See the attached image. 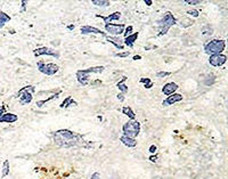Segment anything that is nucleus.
<instances>
[{
  "mask_svg": "<svg viewBox=\"0 0 228 179\" xmlns=\"http://www.w3.org/2000/svg\"><path fill=\"white\" fill-rule=\"evenodd\" d=\"M176 23H177V21H176V18H175V16L172 15V13L167 12L164 14L163 17L157 22V25H159V28H157V30H159V36H164V34H167L168 31L170 30V28L173 26Z\"/></svg>",
  "mask_w": 228,
  "mask_h": 179,
  "instance_id": "obj_2",
  "label": "nucleus"
},
{
  "mask_svg": "<svg viewBox=\"0 0 228 179\" xmlns=\"http://www.w3.org/2000/svg\"><path fill=\"white\" fill-rule=\"evenodd\" d=\"M91 179H100V173L99 172H95V173L91 176Z\"/></svg>",
  "mask_w": 228,
  "mask_h": 179,
  "instance_id": "obj_34",
  "label": "nucleus"
},
{
  "mask_svg": "<svg viewBox=\"0 0 228 179\" xmlns=\"http://www.w3.org/2000/svg\"><path fill=\"white\" fill-rule=\"evenodd\" d=\"M202 33H203V34H211L212 29L210 28V26H205V28H203V30H202Z\"/></svg>",
  "mask_w": 228,
  "mask_h": 179,
  "instance_id": "obj_31",
  "label": "nucleus"
},
{
  "mask_svg": "<svg viewBox=\"0 0 228 179\" xmlns=\"http://www.w3.org/2000/svg\"><path fill=\"white\" fill-rule=\"evenodd\" d=\"M216 81V78H214V76L213 74H209V76H208V79L205 80V84L207 86H211L213 82Z\"/></svg>",
  "mask_w": 228,
  "mask_h": 179,
  "instance_id": "obj_27",
  "label": "nucleus"
},
{
  "mask_svg": "<svg viewBox=\"0 0 228 179\" xmlns=\"http://www.w3.org/2000/svg\"><path fill=\"white\" fill-rule=\"evenodd\" d=\"M96 17H99V18H103L105 21V23H111L112 21H116L119 20L121 17V13L120 12H115V13H112L111 15L108 16H100V15H96Z\"/></svg>",
  "mask_w": 228,
  "mask_h": 179,
  "instance_id": "obj_15",
  "label": "nucleus"
},
{
  "mask_svg": "<svg viewBox=\"0 0 228 179\" xmlns=\"http://www.w3.org/2000/svg\"><path fill=\"white\" fill-rule=\"evenodd\" d=\"M80 31L82 34H89V33H94V34H100L106 38V33L103 32L102 30L97 28H94V26H90V25H84V26H81Z\"/></svg>",
  "mask_w": 228,
  "mask_h": 179,
  "instance_id": "obj_12",
  "label": "nucleus"
},
{
  "mask_svg": "<svg viewBox=\"0 0 228 179\" xmlns=\"http://www.w3.org/2000/svg\"><path fill=\"white\" fill-rule=\"evenodd\" d=\"M58 95H60V92H58V94H56V95H54V96H50V97H48V98H46V99H44V100H39V102H37V105H38L39 107H41V106H44V105L47 103V102L54 99V98H56Z\"/></svg>",
  "mask_w": 228,
  "mask_h": 179,
  "instance_id": "obj_26",
  "label": "nucleus"
},
{
  "mask_svg": "<svg viewBox=\"0 0 228 179\" xmlns=\"http://www.w3.org/2000/svg\"><path fill=\"white\" fill-rule=\"evenodd\" d=\"M185 4H188V5H199L201 4L200 0H184Z\"/></svg>",
  "mask_w": 228,
  "mask_h": 179,
  "instance_id": "obj_30",
  "label": "nucleus"
},
{
  "mask_svg": "<svg viewBox=\"0 0 228 179\" xmlns=\"http://www.w3.org/2000/svg\"><path fill=\"white\" fill-rule=\"evenodd\" d=\"M33 54H34V56H36V57H38V56H41V55L54 56V57H56V58H58V57H60V53H58V50H55V49H52V48H48V47L37 48V49H34V50H33Z\"/></svg>",
  "mask_w": 228,
  "mask_h": 179,
  "instance_id": "obj_9",
  "label": "nucleus"
},
{
  "mask_svg": "<svg viewBox=\"0 0 228 179\" xmlns=\"http://www.w3.org/2000/svg\"><path fill=\"white\" fill-rule=\"evenodd\" d=\"M105 30H106V32H108L110 34H112V37L120 36V34H122L124 32L126 26H124V24L106 23L105 24Z\"/></svg>",
  "mask_w": 228,
  "mask_h": 179,
  "instance_id": "obj_8",
  "label": "nucleus"
},
{
  "mask_svg": "<svg viewBox=\"0 0 228 179\" xmlns=\"http://www.w3.org/2000/svg\"><path fill=\"white\" fill-rule=\"evenodd\" d=\"M68 30H71V31H72L73 29H74V25H68Z\"/></svg>",
  "mask_w": 228,
  "mask_h": 179,
  "instance_id": "obj_40",
  "label": "nucleus"
},
{
  "mask_svg": "<svg viewBox=\"0 0 228 179\" xmlns=\"http://www.w3.org/2000/svg\"><path fill=\"white\" fill-rule=\"evenodd\" d=\"M225 47H226V42L224 40L220 39H214L211 40L210 42L205 45L204 47V50L207 54H211V55H217V54H221V53L225 50Z\"/></svg>",
  "mask_w": 228,
  "mask_h": 179,
  "instance_id": "obj_5",
  "label": "nucleus"
},
{
  "mask_svg": "<svg viewBox=\"0 0 228 179\" xmlns=\"http://www.w3.org/2000/svg\"><path fill=\"white\" fill-rule=\"evenodd\" d=\"M4 113H6V107H5L4 105H0V116L2 115Z\"/></svg>",
  "mask_w": 228,
  "mask_h": 179,
  "instance_id": "obj_36",
  "label": "nucleus"
},
{
  "mask_svg": "<svg viewBox=\"0 0 228 179\" xmlns=\"http://www.w3.org/2000/svg\"><path fill=\"white\" fill-rule=\"evenodd\" d=\"M127 79H128L127 76H122V79H121L120 81L116 84V87L119 88V89L121 90V92H122V94H124V95L128 92V87H127V84H124V81H126Z\"/></svg>",
  "mask_w": 228,
  "mask_h": 179,
  "instance_id": "obj_19",
  "label": "nucleus"
},
{
  "mask_svg": "<svg viewBox=\"0 0 228 179\" xmlns=\"http://www.w3.org/2000/svg\"><path fill=\"white\" fill-rule=\"evenodd\" d=\"M106 40L107 41H110L112 45H114L115 46V48H118V49H123L124 46H123V40L119 39V38H115V37H108L106 36Z\"/></svg>",
  "mask_w": 228,
  "mask_h": 179,
  "instance_id": "obj_16",
  "label": "nucleus"
},
{
  "mask_svg": "<svg viewBox=\"0 0 228 179\" xmlns=\"http://www.w3.org/2000/svg\"><path fill=\"white\" fill-rule=\"evenodd\" d=\"M183 95H180V94H172V95L168 96L162 102V105L163 106H170V105H173V104L178 103V102H180V100H183Z\"/></svg>",
  "mask_w": 228,
  "mask_h": 179,
  "instance_id": "obj_11",
  "label": "nucleus"
},
{
  "mask_svg": "<svg viewBox=\"0 0 228 179\" xmlns=\"http://www.w3.org/2000/svg\"><path fill=\"white\" fill-rule=\"evenodd\" d=\"M33 92H34V87L33 86H26L22 88L20 91L17 92V97H20L21 105H26L30 104L33 99Z\"/></svg>",
  "mask_w": 228,
  "mask_h": 179,
  "instance_id": "obj_6",
  "label": "nucleus"
},
{
  "mask_svg": "<svg viewBox=\"0 0 228 179\" xmlns=\"http://www.w3.org/2000/svg\"><path fill=\"white\" fill-rule=\"evenodd\" d=\"M38 68L41 73H44L46 76H54L55 73L58 72L60 66L57 64L49 63V64H44V62H38Z\"/></svg>",
  "mask_w": 228,
  "mask_h": 179,
  "instance_id": "obj_7",
  "label": "nucleus"
},
{
  "mask_svg": "<svg viewBox=\"0 0 228 179\" xmlns=\"http://www.w3.org/2000/svg\"><path fill=\"white\" fill-rule=\"evenodd\" d=\"M9 173V161L8 160H6L4 162V164H2V172H1V177L4 178V177H6V176Z\"/></svg>",
  "mask_w": 228,
  "mask_h": 179,
  "instance_id": "obj_24",
  "label": "nucleus"
},
{
  "mask_svg": "<svg viewBox=\"0 0 228 179\" xmlns=\"http://www.w3.org/2000/svg\"><path fill=\"white\" fill-rule=\"evenodd\" d=\"M122 131H123V136L136 138L140 131V122H138L137 120H129L122 127Z\"/></svg>",
  "mask_w": 228,
  "mask_h": 179,
  "instance_id": "obj_4",
  "label": "nucleus"
},
{
  "mask_svg": "<svg viewBox=\"0 0 228 179\" xmlns=\"http://www.w3.org/2000/svg\"><path fill=\"white\" fill-rule=\"evenodd\" d=\"M121 143L124 144L126 146H128V147H136L137 145V142L135 138H130V137H127V136H122L120 138Z\"/></svg>",
  "mask_w": 228,
  "mask_h": 179,
  "instance_id": "obj_18",
  "label": "nucleus"
},
{
  "mask_svg": "<svg viewBox=\"0 0 228 179\" xmlns=\"http://www.w3.org/2000/svg\"><path fill=\"white\" fill-rule=\"evenodd\" d=\"M187 14L191 16H194V17H197V16H199V12H197V10H194V9H193V10H188Z\"/></svg>",
  "mask_w": 228,
  "mask_h": 179,
  "instance_id": "obj_32",
  "label": "nucleus"
},
{
  "mask_svg": "<svg viewBox=\"0 0 228 179\" xmlns=\"http://www.w3.org/2000/svg\"><path fill=\"white\" fill-rule=\"evenodd\" d=\"M129 54H130L129 52H124V53H119V54H115V56H116V57H127V56H129Z\"/></svg>",
  "mask_w": 228,
  "mask_h": 179,
  "instance_id": "obj_33",
  "label": "nucleus"
},
{
  "mask_svg": "<svg viewBox=\"0 0 228 179\" xmlns=\"http://www.w3.org/2000/svg\"><path fill=\"white\" fill-rule=\"evenodd\" d=\"M155 150H156V146L155 145H152V146L149 147V153H155Z\"/></svg>",
  "mask_w": 228,
  "mask_h": 179,
  "instance_id": "obj_38",
  "label": "nucleus"
},
{
  "mask_svg": "<svg viewBox=\"0 0 228 179\" xmlns=\"http://www.w3.org/2000/svg\"><path fill=\"white\" fill-rule=\"evenodd\" d=\"M10 20H12V17H10L8 14H6L5 12L0 10V28L5 26V24L8 23Z\"/></svg>",
  "mask_w": 228,
  "mask_h": 179,
  "instance_id": "obj_20",
  "label": "nucleus"
},
{
  "mask_svg": "<svg viewBox=\"0 0 228 179\" xmlns=\"http://www.w3.org/2000/svg\"><path fill=\"white\" fill-rule=\"evenodd\" d=\"M177 89H178V84H177L176 82H168V84H165L163 86L162 92H163L164 95L170 96V95H172V94H175Z\"/></svg>",
  "mask_w": 228,
  "mask_h": 179,
  "instance_id": "obj_14",
  "label": "nucleus"
},
{
  "mask_svg": "<svg viewBox=\"0 0 228 179\" xmlns=\"http://www.w3.org/2000/svg\"><path fill=\"white\" fill-rule=\"evenodd\" d=\"M91 2L95 6H98V7H107L111 5V2L108 0H92Z\"/></svg>",
  "mask_w": 228,
  "mask_h": 179,
  "instance_id": "obj_23",
  "label": "nucleus"
},
{
  "mask_svg": "<svg viewBox=\"0 0 228 179\" xmlns=\"http://www.w3.org/2000/svg\"><path fill=\"white\" fill-rule=\"evenodd\" d=\"M18 120V116L13 113H4L0 116V123H14Z\"/></svg>",
  "mask_w": 228,
  "mask_h": 179,
  "instance_id": "obj_13",
  "label": "nucleus"
},
{
  "mask_svg": "<svg viewBox=\"0 0 228 179\" xmlns=\"http://www.w3.org/2000/svg\"><path fill=\"white\" fill-rule=\"evenodd\" d=\"M227 102H228V100H227Z\"/></svg>",
  "mask_w": 228,
  "mask_h": 179,
  "instance_id": "obj_42",
  "label": "nucleus"
},
{
  "mask_svg": "<svg viewBox=\"0 0 228 179\" xmlns=\"http://www.w3.org/2000/svg\"><path fill=\"white\" fill-rule=\"evenodd\" d=\"M70 104H72V105H74V106H76V105H78V103H76L75 100H73V98L70 96V97H66V98H65L64 102H63V103L60 105V107L65 108V107H68Z\"/></svg>",
  "mask_w": 228,
  "mask_h": 179,
  "instance_id": "obj_22",
  "label": "nucleus"
},
{
  "mask_svg": "<svg viewBox=\"0 0 228 179\" xmlns=\"http://www.w3.org/2000/svg\"><path fill=\"white\" fill-rule=\"evenodd\" d=\"M105 70V66H94L86 70H79L76 72V79L82 86H87L91 73H102Z\"/></svg>",
  "mask_w": 228,
  "mask_h": 179,
  "instance_id": "obj_3",
  "label": "nucleus"
},
{
  "mask_svg": "<svg viewBox=\"0 0 228 179\" xmlns=\"http://www.w3.org/2000/svg\"><path fill=\"white\" fill-rule=\"evenodd\" d=\"M227 60V57L222 54H217V55H211L209 58V63L211 64L212 66H221L224 65Z\"/></svg>",
  "mask_w": 228,
  "mask_h": 179,
  "instance_id": "obj_10",
  "label": "nucleus"
},
{
  "mask_svg": "<svg viewBox=\"0 0 228 179\" xmlns=\"http://www.w3.org/2000/svg\"><path fill=\"white\" fill-rule=\"evenodd\" d=\"M170 76V72L161 71V72H157V73H156V76H157V78H164V76Z\"/></svg>",
  "mask_w": 228,
  "mask_h": 179,
  "instance_id": "obj_29",
  "label": "nucleus"
},
{
  "mask_svg": "<svg viewBox=\"0 0 228 179\" xmlns=\"http://www.w3.org/2000/svg\"><path fill=\"white\" fill-rule=\"evenodd\" d=\"M137 38H138V32H135V33H132V34H130V36H128L127 38H124L123 40V44L126 45V46H128V47H133V44L136 42Z\"/></svg>",
  "mask_w": 228,
  "mask_h": 179,
  "instance_id": "obj_17",
  "label": "nucleus"
},
{
  "mask_svg": "<svg viewBox=\"0 0 228 179\" xmlns=\"http://www.w3.org/2000/svg\"><path fill=\"white\" fill-rule=\"evenodd\" d=\"M122 113H123V114H126V115L128 116L130 120H135V118H136L135 112L132 111V108L129 107V106H126V107L122 108Z\"/></svg>",
  "mask_w": 228,
  "mask_h": 179,
  "instance_id": "obj_21",
  "label": "nucleus"
},
{
  "mask_svg": "<svg viewBox=\"0 0 228 179\" xmlns=\"http://www.w3.org/2000/svg\"><path fill=\"white\" fill-rule=\"evenodd\" d=\"M21 4H22V9H21V13H22V12H24V10H25V7H26V1H22Z\"/></svg>",
  "mask_w": 228,
  "mask_h": 179,
  "instance_id": "obj_37",
  "label": "nucleus"
},
{
  "mask_svg": "<svg viewBox=\"0 0 228 179\" xmlns=\"http://www.w3.org/2000/svg\"><path fill=\"white\" fill-rule=\"evenodd\" d=\"M144 2H145V4H146V5H147V6H151V5L153 4V1H152V0H144Z\"/></svg>",
  "mask_w": 228,
  "mask_h": 179,
  "instance_id": "obj_39",
  "label": "nucleus"
},
{
  "mask_svg": "<svg viewBox=\"0 0 228 179\" xmlns=\"http://www.w3.org/2000/svg\"><path fill=\"white\" fill-rule=\"evenodd\" d=\"M141 57H140L139 55H137V56H133V60H140Z\"/></svg>",
  "mask_w": 228,
  "mask_h": 179,
  "instance_id": "obj_41",
  "label": "nucleus"
},
{
  "mask_svg": "<svg viewBox=\"0 0 228 179\" xmlns=\"http://www.w3.org/2000/svg\"><path fill=\"white\" fill-rule=\"evenodd\" d=\"M52 138L56 145L60 147H73V146H83V137L68 129H60L52 134Z\"/></svg>",
  "mask_w": 228,
  "mask_h": 179,
  "instance_id": "obj_1",
  "label": "nucleus"
},
{
  "mask_svg": "<svg viewBox=\"0 0 228 179\" xmlns=\"http://www.w3.org/2000/svg\"><path fill=\"white\" fill-rule=\"evenodd\" d=\"M140 82L145 84V88H146V89H149V88L153 87V82L149 78H141V79H140Z\"/></svg>",
  "mask_w": 228,
  "mask_h": 179,
  "instance_id": "obj_25",
  "label": "nucleus"
},
{
  "mask_svg": "<svg viewBox=\"0 0 228 179\" xmlns=\"http://www.w3.org/2000/svg\"><path fill=\"white\" fill-rule=\"evenodd\" d=\"M116 97H118V99L120 100V102H123L124 100V94H122V92H120Z\"/></svg>",
  "mask_w": 228,
  "mask_h": 179,
  "instance_id": "obj_35",
  "label": "nucleus"
},
{
  "mask_svg": "<svg viewBox=\"0 0 228 179\" xmlns=\"http://www.w3.org/2000/svg\"><path fill=\"white\" fill-rule=\"evenodd\" d=\"M132 31H133V28H132L131 25H129V26H127V28H126V30H124V32H123V33H124V38H127L128 36L132 34V33H133Z\"/></svg>",
  "mask_w": 228,
  "mask_h": 179,
  "instance_id": "obj_28",
  "label": "nucleus"
}]
</instances>
